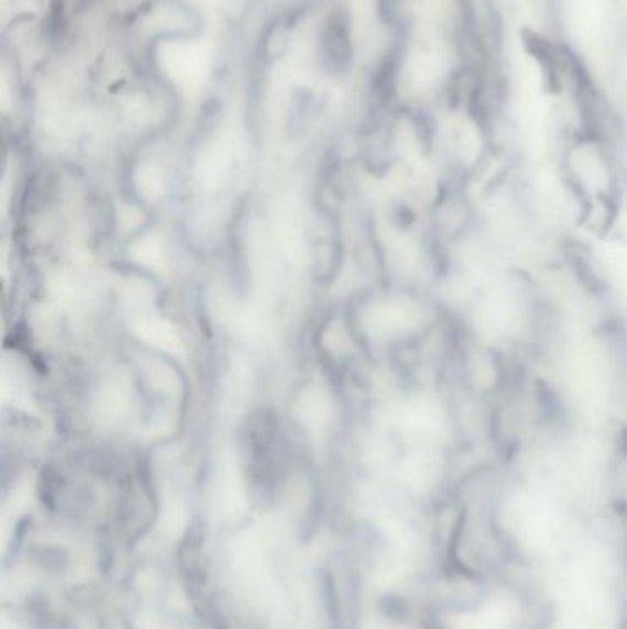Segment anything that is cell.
<instances>
[{
    "label": "cell",
    "mask_w": 627,
    "mask_h": 629,
    "mask_svg": "<svg viewBox=\"0 0 627 629\" xmlns=\"http://www.w3.org/2000/svg\"><path fill=\"white\" fill-rule=\"evenodd\" d=\"M449 311L437 314L429 304L409 295L388 297L370 304L363 314V327L369 335L394 343L431 332Z\"/></svg>",
    "instance_id": "obj_1"
},
{
    "label": "cell",
    "mask_w": 627,
    "mask_h": 629,
    "mask_svg": "<svg viewBox=\"0 0 627 629\" xmlns=\"http://www.w3.org/2000/svg\"><path fill=\"white\" fill-rule=\"evenodd\" d=\"M298 422L311 437H324L333 420V401L322 387H311L300 394L295 405Z\"/></svg>",
    "instance_id": "obj_3"
},
{
    "label": "cell",
    "mask_w": 627,
    "mask_h": 629,
    "mask_svg": "<svg viewBox=\"0 0 627 629\" xmlns=\"http://www.w3.org/2000/svg\"><path fill=\"white\" fill-rule=\"evenodd\" d=\"M136 186L139 191L146 199H158L164 194V177L155 166H144V168L136 174Z\"/></svg>",
    "instance_id": "obj_6"
},
{
    "label": "cell",
    "mask_w": 627,
    "mask_h": 629,
    "mask_svg": "<svg viewBox=\"0 0 627 629\" xmlns=\"http://www.w3.org/2000/svg\"><path fill=\"white\" fill-rule=\"evenodd\" d=\"M131 330L142 343L174 357H186L185 339L174 322L152 311V308L131 313Z\"/></svg>",
    "instance_id": "obj_2"
},
{
    "label": "cell",
    "mask_w": 627,
    "mask_h": 629,
    "mask_svg": "<svg viewBox=\"0 0 627 629\" xmlns=\"http://www.w3.org/2000/svg\"><path fill=\"white\" fill-rule=\"evenodd\" d=\"M131 258L142 267L157 271V273H163L168 267L166 247H164L163 238L158 236L157 232H150L146 236H142L131 249Z\"/></svg>",
    "instance_id": "obj_5"
},
{
    "label": "cell",
    "mask_w": 627,
    "mask_h": 629,
    "mask_svg": "<svg viewBox=\"0 0 627 629\" xmlns=\"http://www.w3.org/2000/svg\"><path fill=\"white\" fill-rule=\"evenodd\" d=\"M131 405V387L128 377L112 376L101 385L95 399V415L106 426L120 422Z\"/></svg>",
    "instance_id": "obj_4"
},
{
    "label": "cell",
    "mask_w": 627,
    "mask_h": 629,
    "mask_svg": "<svg viewBox=\"0 0 627 629\" xmlns=\"http://www.w3.org/2000/svg\"><path fill=\"white\" fill-rule=\"evenodd\" d=\"M479 223H481L482 229L484 231H497L498 227L503 225L501 220H492V218H481L479 216ZM510 234L512 240H514V245H519V242H522V238H525V232H536L538 231V225H521V223H510ZM505 227H508L506 223Z\"/></svg>",
    "instance_id": "obj_7"
}]
</instances>
